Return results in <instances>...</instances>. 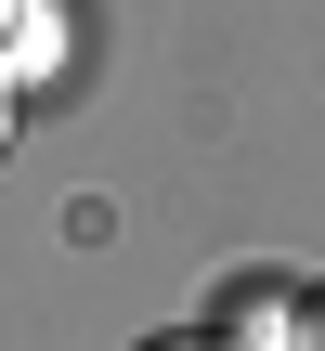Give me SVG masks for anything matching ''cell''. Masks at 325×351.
<instances>
[{
  "instance_id": "obj_2",
  "label": "cell",
  "mask_w": 325,
  "mask_h": 351,
  "mask_svg": "<svg viewBox=\"0 0 325 351\" xmlns=\"http://www.w3.org/2000/svg\"><path fill=\"white\" fill-rule=\"evenodd\" d=\"M130 351H221V339H182V326H169V339H130Z\"/></svg>"
},
{
  "instance_id": "obj_3",
  "label": "cell",
  "mask_w": 325,
  "mask_h": 351,
  "mask_svg": "<svg viewBox=\"0 0 325 351\" xmlns=\"http://www.w3.org/2000/svg\"><path fill=\"white\" fill-rule=\"evenodd\" d=\"M0 143H13V78H0Z\"/></svg>"
},
{
  "instance_id": "obj_1",
  "label": "cell",
  "mask_w": 325,
  "mask_h": 351,
  "mask_svg": "<svg viewBox=\"0 0 325 351\" xmlns=\"http://www.w3.org/2000/svg\"><path fill=\"white\" fill-rule=\"evenodd\" d=\"M221 351H313V300H287V287H234V300H221Z\"/></svg>"
},
{
  "instance_id": "obj_4",
  "label": "cell",
  "mask_w": 325,
  "mask_h": 351,
  "mask_svg": "<svg viewBox=\"0 0 325 351\" xmlns=\"http://www.w3.org/2000/svg\"><path fill=\"white\" fill-rule=\"evenodd\" d=\"M313 351H325V287H313Z\"/></svg>"
}]
</instances>
